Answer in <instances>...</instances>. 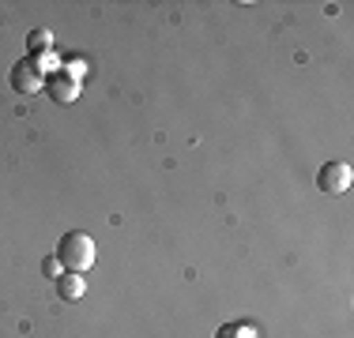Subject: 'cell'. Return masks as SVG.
I'll return each instance as SVG.
<instances>
[{"label": "cell", "mask_w": 354, "mask_h": 338, "mask_svg": "<svg viewBox=\"0 0 354 338\" xmlns=\"http://www.w3.org/2000/svg\"><path fill=\"white\" fill-rule=\"evenodd\" d=\"M57 264H61L64 270H75V275H83V270H91V264H95V241H91L87 233L72 230L64 233L61 241H57Z\"/></svg>", "instance_id": "obj_1"}, {"label": "cell", "mask_w": 354, "mask_h": 338, "mask_svg": "<svg viewBox=\"0 0 354 338\" xmlns=\"http://www.w3.org/2000/svg\"><path fill=\"white\" fill-rule=\"evenodd\" d=\"M8 79H12V90H15V95H23V98L38 95V90L46 87V72H41L38 61H30V57H23V61L12 68Z\"/></svg>", "instance_id": "obj_3"}, {"label": "cell", "mask_w": 354, "mask_h": 338, "mask_svg": "<svg viewBox=\"0 0 354 338\" xmlns=\"http://www.w3.org/2000/svg\"><path fill=\"white\" fill-rule=\"evenodd\" d=\"M46 90L53 101H64V106H68V101L80 98V79H72L68 68H53V72L46 75Z\"/></svg>", "instance_id": "obj_4"}, {"label": "cell", "mask_w": 354, "mask_h": 338, "mask_svg": "<svg viewBox=\"0 0 354 338\" xmlns=\"http://www.w3.org/2000/svg\"><path fill=\"white\" fill-rule=\"evenodd\" d=\"M41 275H46V278H61V264H57V256L41 259Z\"/></svg>", "instance_id": "obj_8"}, {"label": "cell", "mask_w": 354, "mask_h": 338, "mask_svg": "<svg viewBox=\"0 0 354 338\" xmlns=\"http://www.w3.org/2000/svg\"><path fill=\"white\" fill-rule=\"evenodd\" d=\"M351 181H354V169L343 158H332V162H324L317 169V188L328 192V196H343L351 188Z\"/></svg>", "instance_id": "obj_2"}, {"label": "cell", "mask_w": 354, "mask_h": 338, "mask_svg": "<svg viewBox=\"0 0 354 338\" xmlns=\"http://www.w3.org/2000/svg\"><path fill=\"white\" fill-rule=\"evenodd\" d=\"M215 338H257V327L252 324H223L215 331Z\"/></svg>", "instance_id": "obj_7"}, {"label": "cell", "mask_w": 354, "mask_h": 338, "mask_svg": "<svg viewBox=\"0 0 354 338\" xmlns=\"http://www.w3.org/2000/svg\"><path fill=\"white\" fill-rule=\"evenodd\" d=\"M57 293H61V301H80L83 293H87V278L75 275V270H64V275L57 278Z\"/></svg>", "instance_id": "obj_5"}, {"label": "cell", "mask_w": 354, "mask_h": 338, "mask_svg": "<svg viewBox=\"0 0 354 338\" xmlns=\"http://www.w3.org/2000/svg\"><path fill=\"white\" fill-rule=\"evenodd\" d=\"M49 53H53V34H49L46 27L30 30V38H27V57H30V61H41V57H49Z\"/></svg>", "instance_id": "obj_6"}]
</instances>
